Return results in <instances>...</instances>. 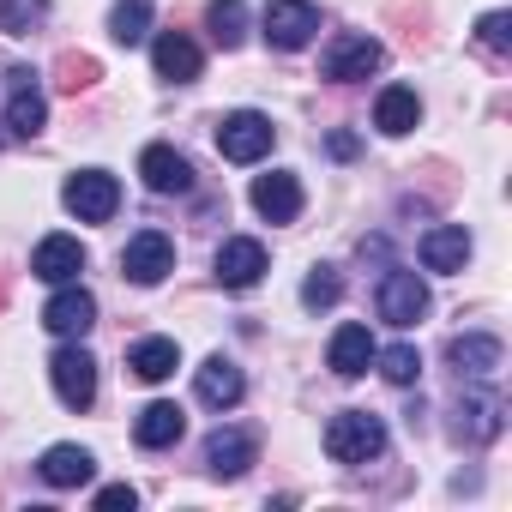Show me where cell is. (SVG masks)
Segmentation results:
<instances>
[{
    "label": "cell",
    "mask_w": 512,
    "mask_h": 512,
    "mask_svg": "<svg viewBox=\"0 0 512 512\" xmlns=\"http://www.w3.org/2000/svg\"><path fill=\"white\" fill-rule=\"evenodd\" d=\"M326 452H332V464H368L386 452V422L368 410H344L326 422Z\"/></svg>",
    "instance_id": "cell-1"
},
{
    "label": "cell",
    "mask_w": 512,
    "mask_h": 512,
    "mask_svg": "<svg viewBox=\"0 0 512 512\" xmlns=\"http://www.w3.org/2000/svg\"><path fill=\"white\" fill-rule=\"evenodd\" d=\"M272 139H278V127H272L260 109H235V115L217 121V151H223L229 163H260V157L272 151Z\"/></svg>",
    "instance_id": "cell-2"
},
{
    "label": "cell",
    "mask_w": 512,
    "mask_h": 512,
    "mask_svg": "<svg viewBox=\"0 0 512 512\" xmlns=\"http://www.w3.org/2000/svg\"><path fill=\"white\" fill-rule=\"evenodd\" d=\"M380 67H386V49H380L374 37H356V31L332 37L326 55H320V73H326L332 85H356V79H368V73H380Z\"/></svg>",
    "instance_id": "cell-3"
},
{
    "label": "cell",
    "mask_w": 512,
    "mask_h": 512,
    "mask_svg": "<svg viewBox=\"0 0 512 512\" xmlns=\"http://www.w3.org/2000/svg\"><path fill=\"white\" fill-rule=\"evenodd\" d=\"M49 380H55V398H61L67 410H91V404H97V356H91L85 344L55 350Z\"/></svg>",
    "instance_id": "cell-4"
},
{
    "label": "cell",
    "mask_w": 512,
    "mask_h": 512,
    "mask_svg": "<svg viewBox=\"0 0 512 512\" xmlns=\"http://www.w3.org/2000/svg\"><path fill=\"white\" fill-rule=\"evenodd\" d=\"M49 127V103L31 67H7V133L13 139H37Z\"/></svg>",
    "instance_id": "cell-5"
},
{
    "label": "cell",
    "mask_w": 512,
    "mask_h": 512,
    "mask_svg": "<svg viewBox=\"0 0 512 512\" xmlns=\"http://www.w3.org/2000/svg\"><path fill=\"white\" fill-rule=\"evenodd\" d=\"M61 199H67V211H73L79 223H109L115 205H121V187H115L109 169H79V175H67Z\"/></svg>",
    "instance_id": "cell-6"
},
{
    "label": "cell",
    "mask_w": 512,
    "mask_h": 512,
    "mask_svg": "<svg viewBox=\"0 0 512 512\" xmlns=\"http://www.w3.org/2000/svg\"><path fill=\"white\" fill-rule=\"evenodd\" d=\"M43 326L55 332V338H85L91 326H97V296L73 278V284H55V296H49V308H43Z\"/></svg>",
    "instance_id": "cell-7"
},
{
    "label": "cell",
    "mask_w": 512,
    "mask_h": 512,
    "mask_svg": "<svg viewBox=\"0 0 512 512\" xmlns=\"http://www.w3.org/2000/svg\"><path fill=\"white\" fill-rule=\"evenodd\" d=\"M169 272H175V241L157 235V229H139V235L127 241V253H121V278H133V284H163Z\"/></svg>",
    "instance_id": "cell-8"
},
{
    "label": "cell",
    "mask_w": 512,
    "mask_h": 512,
    "mask_svg": "<svg viewBox=\"0 0 512 512\" xmlns=\"http://www.w3.org/2000/svg\"><path fill=\"white\" fill-rule=\"evenodd\" d=\"M320 31V13H314V0H272L266 7V43L272 49H308Z\"/></svg>",
    "instance_id": "cell-9"
},
{
    "label": "cell",
    "mask_w": 512,
    "mask_h": 512,
    "mask_svg": "<svg viewBox=\"0 0 512 512\" xmlns=\"http://www.w3.org/2000/svg\"><path fill=\"white\" fill-rule=\"evenodd\" d=\"M260 278H266V247L253 235H229L217 247V284L223 290H253Z\"/></svg>",
    "instance_id": "cell-10"
},
{
    "label": "cell",
    "mask_w": 512,
    "mask_h": 512,
    "mask_svg": "<svg viewBox=\"0 0 512 512\" xmlns=\"http://www.w3.org/2000/svg\"><path fill=\"white\" fill-rule=\"evenodd\" d=\"M428 314V284L416 272H386L380 278V320L386 326H416Z\"/></svg>",
    "instance_id": "cell-11"
},
{
    "label": "cell",
    "mask_w": 512,
    "mask_h": 512,
    "mask_svg": "<svg viewBox=\"0 0 512 512\" xmlns=\"http://www.w3.org/2000/svg\"><path fill=\"white\" fill-rule=\"evenodd\" d=\"M253 211H260L266 223H296L302 217V181L290 169H272L253 181Z\"/></svg>",
    "instance_id": "cell-12"
},
{
    "label": "cell",
    "mask_w": 512,
    "mask_h": 512,
    "mask_svg": "<svg viewBox=\"0 0 512 512\" xmlns=\"http://www.w3.org/2000/svg\"><path fill=\"white\" fill-rule=\"evenodd\" d=\"M151 67H157V79H169V85H187V79H199L205 55H199V43H193L187 31H163V37L151 43Z\"/></svg>",
    "instance_id": "cell-13"
},
{
    "label": "cell",
    "mask_w": 512,
    "mask_h": 512,
    "mask_svg": "<svg viewBox=\"0 0 512 512\" xmlns=\"http://www.w3.org/2000/svg\"><path fill=\"white\" fill-rule=\"evenodd\" d=\"M253 452H260V446H253L247 428H217V434L205 440V470H211L217 482H235V476L253 464Z\"/></svg>",
    "instance_id": "cell-14"
},
{
    "label": "cell",
    "mask_w": 512,
    "mask_h": 512,
    "mask_svg": "<svg viewBox=\"0 0 512 512\" xmlns=\"http://www.w3.org/2000/svg\"><path fill=\"white\" fill-rule=\"evenodd\" d=\"M500 356H506V350H500V338H488V332H458V338L446 344V362H452L458 380H464V374H470V380H488V374L500 368Z\"/></svg>",
    "instance_id": "cell-15"
},
{
    "label": "cell",
    "mask_w": 512,
    "mask_h": 512,
    "mask_svg": "<svg viewBox=\"0 0 512 512\" xmlns=\"http://www.w3.org/2000/svg\"><path fill=\"white\" fill-rule=\"evenodd\" d=\"M139 175H145L151 193H187V187H193V163H187L175 145H145Z\"/></svg>",
    "instance_id": "cell-16"
},
{
    "label": "cell",
    "mask_w": 512,
    "mask_h": 512,
    "mask_svg": "<svg viewBox=\"0 0 512 512\" xmlns=\"http://www.w3.org/2000/svg\"><path fill=\"white\" fill-rule=\"evenodd\" d=\"M464 260H470V229L464 223H434L422 235V266L428 272H464Z\"/></svg>",
    "instance_id": "cell-17"
},
{
    "label": "cell",
    "mask_w": 512,
    "mask_h": 512,
    "mask_svg": "<svg viewBox=\"0 0 512 512\" xmlns=\"http://www.w3.org/2000/svg\"><path fill=\"white\" fill-rule=\"evenodd\" d=\"M326 362H332V374L338 380H362L368 374V362H374V338H368V326H338L332 332V350H326Z\"/></svg>",
    "instance_id": "cell-18"
},
{
    "label": "cell",
    "mask_w": 512,
    "mask_h": 512,
    "mask_svg": "<svg viewBox=\"0 0 512 512\" xmlns=\"http://www.w3.org/2000/svg\"><path fill=\"white\" fill-rule=\"evenodd\" d=\"M452 434H458L464 446L494 440V434H500V398H494V392H464V398H458V422H452Z\"/></svg>",
    "instance_id": "cell-19"
},
{
    "label": "cell",
    "mask_w": 512,
    "mask_h": 512,
    "mask_svg": "<svg viewBox=\"0 0 512 512\" xmlns=\"http://www.w3.org/2000/svg\"><path fill=\"white\" fill-rule=\"evenodd\" d=\"M31 272H37L43 284H73V278L85 272V247H79L73 235H49V241L37 247V260H31Z\"/></svg>",
    "instance_id": "cell-20"
},
{
    "label": "cell",
    "mask_w": 512,
    "mask_h": 512,
    "mask_svg": "<svg viewBox=\"0 0 512 512\" xmlns=\"http://www.w3.org/2000/svg\"><path fill=\"white\" fill-rule=\"evenodd\" d=\"M241 392H247V380H241V368H235L229 356H211V362L199 368V404H205V410H235Z\"/></svg>",
    "instance_id": "cell-21"
},
{
    "label": "cell",
    "mask_w": 512,
    "mask_h": 512,
    "mask_svg": "<svg viewBox=\"0 0 512 512\" xmlns=\"http://www.w3.org/2000/svg\"><path fill=\"white\" fill-rule=\"evenodd\" d=\"M187 434V416H181V404H145L139 410V422H133V440L145 446V452H163V446H175Z\"/></svg>",
    "instance_id": "cell-22"
},
{
    "label": "cell",
    "mask_w": 512,
    "mask_h": 512,
    "mask_svg": "<svg viewBox=\"0 0 512 512\" xmlns=\"http://www.w3.org/2000/svg\"><path fill=\"white\" fill-rule=\"evenodd\" d=\"M416 121H422V97H416L410 85H386L380 103H374V127H380L386 139H404Z\"/></svg>",
    "instance_id": "cell-23"
},
{
    "label": "cell",
    "mask_w": 512,
    "mask_h": 512,
    "mask_svg": "<svg viewBox=\"0 0 512 512\" xmlns=\"http://www.w3.org/2000/svg\"><path fill=\"white\" fill-rule=\"evenodd\" d=\"M91 476H97V458H91L85 446L61 440V446L43 452V482H49V488H79V482H91Z\"/></svg>",
    "instance_id": "cell-24"
},
{
    "label": "cell",
    "mask_w": 512,
    "mask_h": 512,
    "mask_svg": "<svg viewBox=\"0 0 512 512\" xmlns=\"http://www.w3.org/2000/svg\"><path fill=\"white\" fill-rule=\"evenodd\" d=\"M127 368L139 374V380H169L175 368H181V350H175V338H145V344H133V356H127Z\"/></svg>",
    "instance_id": "cell-25"
},
{
    "label": "cell",
    "mask_w": 512,
    "mask_h": 512,
    "mask_svg": "<svg viewBox=\"0 0 512 512\" xmlns=\"http://www.w3.org/2000/svg\"><path fill=\"white\" fill-rule=\"evenodd\" d=\"M205 31H211L217 49H241V37H247V7H241V0H211V7H205Z\"/></svg>",
    "instance_id": "cell-26"
},
{
    "label": "cell",
    "mask_w": 512,
    "mask_h": 512,
    "mask_svg": "<svg viewBox=\"0 0 512 512\" xmlns=\"http://www.w3.org/2000/svg\"><path fill=\"white\" fill-rule=\"evenodd\" d=\"M49 25V0H0V31L7 37H31Z\"/></svg>",
    "instance_id": "cell-27"
},
{
    "label": "cell",
    "mask_w": 512,
    "mask_h": 512,
    "mask_svg": "<svg viewBox=\"0 0 512 512\" xmlns=\"http://www.w3.org/2000/svg\"><path fill=\"white\" fill-rule=\"evenodd\" d=\"M145 31H151V7H145V0H121V7L109 13V37H115L121 49L145 43Z\"/></svg>",
    "instance_id": "cell-28"
},
{
    "label": "cell",
    "mask_w": 512,
    "mask_h": 512,
    "mask_svg": "<svg viewBox=\"0 0 512 512\" xmlns=\"http://www.w3.org/2000/svg\"><path fill=\"white\" fill-rule=\"evenodd\" d=\"M97 79H103V67H97L91 55H73V49H67V55L55 61V85H61L67 97H79V91H91Z\"/></svg>",
    "instance_id": "cell-29"
},
{
    "label": "cell",
    "mask_w": 512,
    "mask_h": 512,
    "mask_svg": "<svg viewBox=\"0 0 512 512\" xmlns=\"http://www.w3.org/2000/svg\"><path fill=\"white\" fill-rule=\"evenodd\" d=\"M338 296H344V278H338V266H314L308 272V284H302V308H338Z\"/></svg>",
    "instance_id": "cell-30"
},
{
    "label": "cell",
    "mask_w": 512,
    "mask_h": 512,
    "mask_svg": "<svg viewBox=\"0 0 512 512\" xmlns=\"http://www.w3.org/2000/svg\"><path fill=\"white\" fill-rule=\"evenodd\" d=\"M374 362H380V374H386L392 386H416V374H422V356H416L410 344H392V350H374Z\"/></svg>",
    "instance_id": "cell-31"
},
{
    "label": "cell",
    "mask_w": 512,
    "mask_h": 512,
    "mask_svg": "<svg viewBox=\"0 0 512 512\" xmlns=\"http://www.w3.org/2000/svg\"><path fill=\"white\" fill-rule=\"evenodd\" d=\"M476 37H482V49L506 55V49H512V13H482V19H476Z\"/></svg>",
    "instance_id": "cell-32"
},
{
    "label": "cell",
    "mask_w": 512,
    "mask_h": 512,
    "mask_svg": "<svg viewBox=\"0 0 512 512\" xmlns=\"http://www.w3.org/2000/svg\"><path fill=\"white\" fill-rule=\"evenodd\" d=\"M139 506V494L127 488V482H109L103 494H97V512H133Z\"/></svg>",
    "instance_id": "cell-33"
},
{
    "label": "cell",
    "mask_w": 512,
    "mask_h": 512,
    "mask_svg": "<svg viewBox=\"0 0 512 512\" xmlns=\"http://www.w3.org/2000/svg\"><path fill=\"white\" fill-rule=\"evenodd\" d=\"M332 157H356V139L350 133H332Z\"/></svg>",
    "instance_id": "cell-34"
},
{
    "label": "cell",
    "mask_w": 512,
    "mask_h": 512,
    "mask_svg": "<svg viewBox=\"0 0 512 512\" xmlns=\"http://www.w3.org/2000/svg\"><path fill=\"white\" fill-rule=\"evenodd\" d=\"M7 296H13V278H7V272H0V308H7Z\"/></svg>",
    "instance_id": "cell-35"
}]
</instances>
